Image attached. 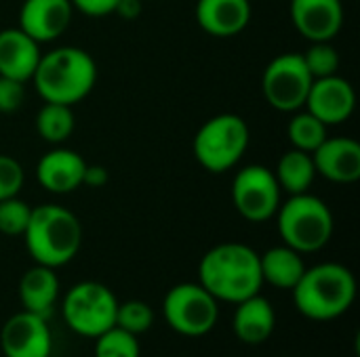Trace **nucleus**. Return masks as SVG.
Returning <instances> with one entry per match:
<instances>
[{
    "label": "nucleus",
    "mask_w": 360,
    "mask_h": 357,
    "mask_svg": "<svg viewBox=\"0 0 360 357\" xmlns=\"http://www.w3.org/2000/svg\"><path fill=\"white\" fill-rule=\"evenodd\" d=\"M143 2H148V0H143Z\"/></svg>",
    "instance_id": "34"
},
{
    "label": "nucleus",
    "mask_w": 360,
    "mask_h": 357,
    "mask_svg": "<svg viewBox=\"0 0 360 357\" xmlns=\"http://www.w3.org/2000/svg\"><path fill=\"white\" fill-rule=\"evenodd\" d=\"M116 309L118 301L114 292L93 280L74 284L61 301L63 322L74 335L84 339H97L116 326Z\"/></svg>",
    "instance_id": "7"
},
{
    "label": "nucleus",
    "mask_w": 360,
    "mask_h": 357,
    "mask_svg": "<svg viewBox=\"0 0 360 357\" xmlns=\"http://www.w3.org/2000/svg\"><path fill=\"white\" fill-rule=\"evenodd\" d=\"M302 59L314 80L335 76L340 72V53L331 42H310V46L302 53Z\"/></svg>",
    "instance_id": "26"
},
{
    "label": "nucleus",
    "mask_w": 360,
    "mask_h": 357,
    "mask_svg": "<svg viewBox=\"0 0 360 357\" xmlns=\"http://www.w3.org/2000/svg\"><path fill=\"white\" fill-rule=\"evenodd\" d=\"M72 15L74 6L70 0H23L17 27L38 44H46L70 27Z\"/></svg>",
    "instance_id": "14"
},
{
    "label": "nucleus",
    "mask_w": 360,
    "mask_h": 357,
    "mask_svg": "<svg viewBox=\"0 0 360 357\" xmlns=\"http://www.w3.org/2000/svg\"><path fill=\"white\" fill-rule=\"evenodd\" d=\"M25 99V82L0 76V114H13Z\"/></svg>",
    "instance_id": "30"
},
{
    "label": "nucleus",
    "mask_w": 360,
    "mask_h": 357,
    "mask_svg": "<svg viewBox=\"0 0 360 357\" xmlns=\"http://www.w3.org/2000/svg\"><path fill=\"white\" fill-rule=\"evenodd\" d=\"M291 21L308 42H331L344 27L342 0H291Z\"/></svg>",
    "instance_id": "13"
},
{
    "label": "nucleus",
    "mask_w": 360,
    "mask_h": 357,
    "mask_svg": "<svg viewBox=\"0 0 360 357\" xmlns=\"http://www.w3.org/2000/svg\"><path fill=\"white\" fill-rule=\"evenodd\" d=\"M143 13V0H118L114 15L127 19V21H135L139 15Z\"/></svg>",
    "instance_id": "33"
},
{
    "label": "nucleus",
    "mask_w": 360,
    "mask_h": 357,
    "mask_svg": "<svg viewBox=\"0 0 360 357\" xmlns=\"http://www.w3.org/2000/svg\"><path fill=\"white\" fill-rule=\"evenodd\" d=\"M259 267L264 284H270L278 290H293L306 271L302 255L287 244L272 246L264 255H259Z\"/></svg>",
    "instance_id": "21"
},
{
    "label": "nucleus",
    "mask_w": 360,
    "mask_h": 357,
    "mask_svg": "<svg viewBox=\"0 0 360 357\" xmlns=\"http://www.w3.org/2000/svg\"><path fill=\"white\" fill-rule=\"evenodd\" d=\"M32 217V206L17 196L0 200V234L17 238L23 236Z\"/></svg>",
    "instance_id": "28"
},
{
    "label": "nucleus",
    "mask_w": 360,
    "mask_h": 357,
    "mask_svg": "<svg viewBox=\"0 0 360 357\" xmlns=\"http://www.w3.org/2000/svg\"><path fill=\"white\" fill-rule=\"evenodd\" d=\"M23 183H25V173L19 160H15L13 156L0 154V200L19 196Z\"/></svg>",
    "instance_id": "29"
},
{
    "label": "nucleus",
    "mask_w": 360,
    "mask_h": 357,
    "mask_svg": "<svg viewBox=\"0 0 360 357\" xmlns=\"http://www.w3.org/2000/svg\"><path fill=\"white\" fill-rule=\"evenodd\" d=\"M276 326V314L268 299L253 295L240 303H236V311L232 318L234 337L245 345H262L266 343Z\"/></svg>",
    "instance_id": "19"
},
{
    "label": "nucleus",
    "mask_w": 360,
    "mask_h": 357,
    "mask_svg": "<svg viewBox=\"0 0 360 357\" xmlns=\"http://www.w3.org/2000/svg\"><path fill=\"white\" fill-rule=\"evenodd\" d=\"M249 0H198L194 15L202 32L213 38L238 36L251 21Z\"/></svg>",
    "instance_id": "17"
},
{
    "label": "nucleus",
    "mask_w": 360,
    "mask_h": 357,
    "mask_svg": "<svg viewBox=\"0 0 360 357\" xmlns=\"http://www.w3.org/2000/svg\"><path fill=\"white\" fill-rule=\"evenodd\" d=\"M274 177H276L281 189L287 191L289 196L310 191V187L316 179L312 154L295 149V147L287 149L276 164Z\"/></svg>",
    "instance_id": "22"
},
{
    "label": "nucleus",
    "mask_w": 360,
    "mask_h": 357,
    "mask_svg": "<svg viewBox=\"0 0 360 357\" xmlns=\"http://www.w3.org/2000/svg\"><path fill=\"white\" fill-rule=\"evenodd\" d=\"M32 82L44 103L74 107L95 88L97 63L80 46H57L40 55Z\"/></svg>",
    "instance_id": "2"
},
{
    "label": "nucleus",
    "mask_w": 360,
    "mask_h": 357,
    "mask_svg": "<svg viewBox=\"0 0 360 357\" xmlns=\"http://www.w3.org/2000/svg\"><path fill=\"white\" fill-rule=\"evenodd\" d=\"M274 217L283 244L300 255L319 252L331 242L335 227L333 213L325 200L310 191L289 196L281 202Z\"/></svg>",
    "instance_id": "5"
},
{
    "label": "nucleus",
    "mask_w": 360,
    "mask_h": 357,
    "mask_svg": "<svg viewBox=\"0 0 360 357\" xmlns=\"http://www.w3.org/2000/svg\"><path fill=\"white\" fill-rule=\"evenodd\" d=\"M40 44L19 27L0 29V76L30 82L40 61Z\"/></svg>",
    "instance_id": "18"
},
{
    "label": "nucleus",
    "mask_w": 360,
    "mask_h": 357,
    "mask_svg": "<svg viewBox=\"0 0 360 357\" xmlns=\"http://www.w3.org/2000/svg\"><path fill=\"white\" fill-rule=\"evenodd\" d=\"M141 347L135 335L112 326L95 339V357H139Z\"/></svg>",
    "instance_id": "25"
},
{
    "label": "nucleus",
    "mask_w": 360,
    "mask_h": 357,
    "mask_svg": "<svg viewBox=\"0 0 360 357\" xmlns=\"http://www.w3.org/2000/svg\"><path fill=\"white\" fill-rule=\"evenodd\" d=\"M316 175L348 185L360 179V143L352 137H327L312 151Z\"/></svg>",
    "instance_id": "16"
},
{
    "label": "nucleus",
    "mask_w": 360,
    "mask_h": 357,
    "mask_svg": "<svg viewBox=\"0 0 360 357\" xmlns=\"http://www.w3.org/2000/svg\"><path fill=\"white\" fill-rule=\"evenodd\" d=\"M312 76L302 59V53H283L274 57L262 76V90L270 107L293 114L306 105L312 86Z\"/></svg>",
    "instance_id": "9"
},
{
    "label": "nucleus",
    "mask_w": 360,
    "mask_h": 357,
    "mask_svg": "<svg viewBox=\"0 0 360 357\" xmlns=\"http://www.w3.org/2000/svg\"><path fill=\"white\" fill-rule=\"evenodd\" d=\"M287 137L291 147L312 154L329 137V126H325L316 116L302 107L293 112V118L287 124Z\"/></svg>",
    "instance_id": "24"
},
{
    "label": "nucleus",
    "mask_w": 360,
    "mask_h": 357,
    "mask_svg": "<svg viewBox=\"0 0 360 357\" xmlns=\"http://www.w3.org/2000/svg\"><path fill=\"white\" fill-rule=\"evenodd\" d=\"M283 189L274 170L262 164L243 166L232 179V204L249 223H266L274 219L281 206Z\"/></svg>",
    "instance_id": "10"
},
{
    "label": "nucleus",
    "mask_w": 360,
    "mask_h": 357,
    "mask_svg": "<svg viewBox=\"0 0 360 357\" xmlns=\"http://www.w3.org/2000/svg\"><path fill=\"white\" fill-rule=\"evenodd\" d=\"M76 128V118L70 105L44 103L36 114V133L51 145L65 143Z\"/></svg>",
    "instance_id": "23"
},
{
    "label": "nucleus",
    "mask_w": 360,
    "mask_h": 357,
    "mask_svg": "<svg viewBox=\"0 0 360 357\" xmlns=\"http://www.w3.org/2000/svg\"><path fill=\"white\" fill-rule=\"evenodd\" d=\"M23 240L34 263L59 269L78 255L82 244V225L65 206L40 204L32 208Z\"/></svg>",
    "instance_id": "4"
},
{
    "label": "nucleus",
    "mask_w": 360,
    "mask_h": 357,
    "mask_svg": "<svg viewBox=\"0 0 360 357\" xmlns=\"http://www.w3.org/2000/svg\"><path fill=\"white\" fill-rule=\"evenodd\" d=\"M108 179H110V175H108V170L101 164H86L82 185H89V187L97 189V187H103L108 183Z\"/></svg>",
    "instance_id": "32"
},
{
    "label": "nucleus",
    "mask_w": 360,
    "mask_h": 357,
    "mask_svg": "<svg viewBox=\"0 0 360 357\" xmlns=\"http://www.w3.org/2000/svg\"><path fill=\"white\" fill-rule=\"evenodd\" d=\"M86 160L68 147L55 145L36 164V179L49 194L65 196L82 187Z\"/></svg>",
    "instance_id": "15"
},
{
    "label": "nucleus",
    "mask_w": 360,
    "mask_h": 357,
    "mask_svg": "<svg viewBox=\"0 0 360 357\" xmlns=\"http://www.w3.org/2000/svg\"><path fill=\"white\" fill-rule=\"evenodd\" d=\"M293 303L297 311L312 322H331L342 318L356 299L354 274L342 263H321L306 267L295 284Z\"/></svg>",
    "instance_id": "3"
},
{
    "label": "nucleus",
    "mask_w": 360,
    "mask_h": 357,
    "mask_svg": "<svg viewBox=\"0 0 360 357\" xmlns=\"http://www.w3.org/2000/svg\"><path fill=\"white\" fill-rule=\"evenodd\" d=\"M251 141L249 124L238 114H217L209 118L192 141L196 162L211 175L236 168Z\"/></svg>",
    "instance_id": "6"
},
{
    "label": "nucleus",
    "mask_w": 360,
    "mask_h": 357,
    "mask_svg": "<svg viewBox=\"0 0 360 357\" xmlns=\"http://www.w3.org/2000/svg\"><path fill=\"white\" fill-rule=\"evenodd\" d=\"M325 126H338L350 120L356 107V93L352 84L340 74L312 80L310 93L304 105Z\"/></svg>",
    "instance_id": "12"
},
{
    "label": "nucleus",
    "mask_w": 360,
    "mask_h": 357,
    "mask_svg": "<svg viewBox=\"0 0 360 357\" xmlns=\"http://www.w3.org/2000/svg\"><path fill=\"white\" fill-rule=\"evenodd\" d=\"M198 284L217 303L236 305L259 295L264 286L259 255L240 242L217 244L198 263Z\"/></svg>",
    "instance_id": "1"
},
{
    "label": "nucleus",
    "mask_w": 360,
    "mask_h": 357,
    "mask_svg": "<svg viewBox=\"0 0 360 357\" xmlns=\"http://www.w3.org/2000/svg\"><path fill=\"white\" fill-rule=\"evenodd\" d=\"M76 11H80L86 17H105L114 15V8L118 0H70Z\"/></svg>",
    "instance_id": "31"
},
{
    "label": "nucleus",
    "mask_w": 360,
    "mask_h": 357,
    "mask_svg": "<svg viewBox=\"0 0 360 357\" xmlns=\"http://www.w3.org/2000/svg\"><path fill=\"white\" fill-rule=\"evenodd\" d=\"M162 316L177 335L200 339L215 328L219 303L198 282H181L165 295Z\"/></svg>",
    "instance_id": "8"
},
{
    "label": "nucleus",
    "mask_w": 360,
    "mask_h": 357,
    "mask_svg": "<svg viewBox=\"0 0 360 357\" xmlns=\"http://www.w3.org/2000/svg\"><path fill=\"white\" fill-rule=\"evenodd\" d=\"M287 357H293V356H287Z\"/></svg>",
    "instance_id": "35"
},
{
    "label": "nucleus",
    "mask_w": 360,
    "mask_h": 357,
    "mask_svg": "<svg viewBox=\"0 0 360 357\" xmlns=\"http://www.w3.org/2000/svg\"><path fill=\"white\" fill-rule=\"evenodd\" d=\"M0 349L4 357H51L53 335L49 320L25 309L11 316L0 330Z\"/></svg>",
    "instance_id": "11"
},
{
    "label": "nucleus",
    "mask_w": 360,
    "mask_h": 357,
    "mask_svg": "<svg viewBox=\"0 0 360 357\" xmlns=\"http://www.w3.org/2000/svg\"><path fill=\"white\" fill-rule=\"evenodd\" d=\"M154 324V311L148 303L143 301H127L118 303L116 309V326L139 337L146 335Z\"/></svg>",
    "instance_id": "27"
},
{
    "label": "nucleus",
    "mask_w": 360,
    "mask_h": 357,
    "mask_svg": "<svg viewBox=\"0 0 360 357\" xmlns=\"http://www.w3.org/2000/svg\"><path fill=\"white\" fill-rule=\"evenodd\" d=\"M17 292L25 311L49 320L59 299V278L55 269L36 263L21 276Z\"/></svg>",
    "instance_id": "20"
}]
</instances>
